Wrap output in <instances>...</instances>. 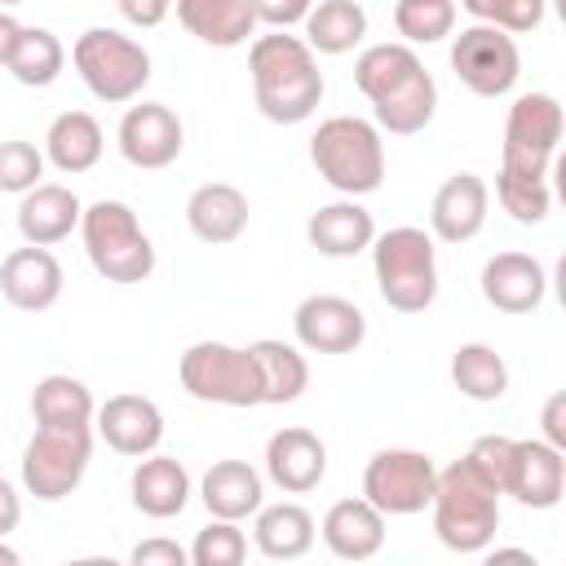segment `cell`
Listing matches in <instances>:
<instances>
[{
    "label": "cell",
    "mask_w": 566,
    "mask_h": 566,
    "mask_svg": "<svg viewBox=\"0 0 566 566\" xmlns=\"http://www.w3.org/2000/svg\"><path fill=\"white\" fill-rule=\"evenodd\" d=\"M562 142V102L553 93H522L509 106L504 119V150H500V172L526 177V181H548L553 159Z\"/></svg>",
    "instance_id": "cell-9"
},
{
    "label": "cell",
    "mask_w": 566,
    "mask_h": 566,
    "mask_svg": "<svg viewBox=\"0 0 566 566\" xmlns=\"http://www.w3.org/2000/svg\"><path fill=\"white\" fill-rule=\"evenodd\" d=\"M102 150H106V137L88 111H62L44 133V159L71 177L88 172L102 159Z\"/></svg>",
    "instance_id": "cell-29"
},
{
    "label": "cell",
    "mask_w": 566,
    "mask_h": 566,
    "mask_svg": "<svg viewBox=\"0 0 566 566\" xmlns=\"http://www.w3.org/2000/svg\"><path fill=\"white\" fill-rule=\"evenodd\" d=\"M478 22L486 27H500L509 35H522V31H535L544 22V9L548 0H460Z\"/></svg>",
    "instance_id": "cell-38"
},
{
    "label": "cell",
    "mask_w": 566,
    "mask_h": 566,
    "mask_svg": "<svg viewBox=\"0 0 566 566\" xmlns=\"http://www.w3.org/2000/svg\"><path fill=\"white\" fill-rule=\"evenodd\" d=\"M186 553H190L195 566H239V562L248 557V535H243L239 522L212 517V522L195 535V544H190Z\"/></svg>",
    "instance_id": "cell-37"
},
{
    "label": "cell",
    "mask_w": 566,
    "mask_h": 566,
    "mask_svg": "<svg viewBox=\"0 0 566 566\" xmlns=\"http://www.w3.org/2000/svg\"><path fill=\"white\" fill-rule=\"evenodd\" d=\"M186 146V133H181V119L172 106L164 102H142V106H128L124 119H119V155L133 164V168H168Z\"/></svg>",
    "instance_id": "cell-14"
},
{
    "label": "cell",
    "mask_w": 566,
    "mask_h": 566,
    "mask_svg": "<svg viewBox=\"0 0 566 566\" xmlns=\"http://www.w3.org/2000/svg\"><path fill=\"white\" fill-rule=\"evenodd\" d=\"M177 18L212 49H239L248 35H256V13L248 0H177Z\"/></svg>",
    "instance_id": "cell-27"
},
{
    "label": "cell",
    "mask_w": 566,
    "mask_h": 566,
    "mask_svg": "<svg viewBox=\"0 0 566 566\" xmlns=\"http://www.w3.org/2000/svg\"><path fill=\"white\" fill-rule=\"evenodd\" d=\"M429 509L433 531L451 553H482L500 531V491L469 455L438 469Z\"/></svg>",
    "instance_id": "cell-3"
},
{
    "label": "cell",
    "mask_w": 566,
    "mask_h": 566,
    "mask_svg": "<svg viewBox=\"0 0 566 566\" xmlns=\"http://www.w3.org/2000/svg\"><path fill=\"white\" fill-rule=\"evenodd\" d=\"M548 270L531 252H495L482 265V296L500 314H531L544 305Z\"/></svg>",
    "instance_id": "cell-20"
},
{
    "label": "cell",
    "mask_w": 566,
    "mask_h": 566,
    "mask_svg": "<svg viewBox=\"0 0 566 566\" xmlns=\"http://www.w3.org/2000/svg\"><path fill=\"white\" fill-rule=\"evenodd\" d=\"M71 62L84 80V88L106 102V106H119V102H133L146 84H150V53L124 35V31H111V27H88L75 49H71Z\"/></svg>",
    "instance_id": "cell-7"
},
{
    "label": "cell",
    "mask_w": 566,
    "mask_h": 566,
    "mask_svg": "<svg viewBox=\"0 0 566 566\" xmlns=\"http://www.w3.org/2000/svg\"><path fill=\"white\" fill-rule=\"evenodd\" d=\"M451 71L455 80L478 93V97H504L513 93L517 75H522V53L517 40L500 27L473 22L451 40Z\"/></svg>",
    "instance_id": "cell-12"
},
{
    "label": "cell",
    "mask_w": 566,
    "mask_h": 566,
    "mask_svg": "<svg viewBox=\"0 0 566 566\" xmlns=\"http://www.w3.org/2000/svg\"><path fill=\"white\" fill-rule=\"evenodd\" d=\"M18 522H22V495L13 491L9 478H0V535L18 531Z\"/></svg>",
    "instance_id": "cell-45"
},
{
    "label": "cell",
    "mask_w": 566,
    "mask_h": 566,
    "mask_svg": "<svg viewBox=\"0 0 566 566\" xmlns=\"http://www.w3.org/2000/svg\"><path fill=\"white\" fill-rule=\"evenodd\" d=\"M248 75H252L256 111L270 124H301L323 102V71L301 35L287 31L256 35L248 49Z\"/></svg>",
    "instance_id": "cell-2"
},
{
    "label": "cell",
    "mask_w": 566,
    "mask_h": 566,
    "mask_svg": "<svg viewBox=\"0 0 566 566\" xmlns=\"http://www.w3.org/2000/svg\"><path fill=\"white\" fill-rule=\"evenodd\" d=\"M181 389L199 402H217V407H261V380H256V363L252 349L226 345V340H195L181 354Z\"/></svg>",
    "instance_id": "cell-10"
},
{
    "label": "cell",
    "mask_w": 566,
    "mask_h": 566,
    "mask_svg": "<svg viewBox=\"0 0 566 566\" xmlns=\"http://www.w3.org/2000/svg\"><path fill=\"white\" fill-rule=\"evenodd\" d=\"M44 177V155L31 142H0V195H27Z\"/></svg>",
    "instance_id": "cell-39"
},
{
    "label": "cell",
    "mask_w": 566,
    "mask_h": 566,
    "mask_svg": "<svg viewBox=\"0 0 566 566\" xmlns=\"http://www.w3.org/2000/svg\"><path fill=\"white\" fill-rule=\"evenodd\" d=\"M248 4H252L256 22H265L270 31H287V27L305 22V13H310L314 0H248Z\"/></svg>",
    "instance_id": "cell-41"
},
{
    "label": "cell",
    "mask_w": 566,
    "mask_h": 566,
    "mask_svg": "<svg viewBox=\"0 0 566 566\" xmlns=\"http://www.w3.org/2000/svg\"><path fill=\"white\" fill-rule=\"evenodd\" d=\"M464 455H469V460L495 482V491L504 495V478H509V460H513V438H504V433H482Z\"/></svg>",
    "instance_id": "cell-40"
},
{
    "label": "cell",
    "mask_w": 566,
    "mask_h": 566,
    "mask_svg": "<svg viewBox=\"0 0 566 566\" xmlns=\"http://www.w3.org/2000/svg\"><path fill=\"white\" fill-rule=\"evenodd\" d=\"M0 566H18V548H9L4 535H0Z\"/></svg>",
    "instance_id": "cell-48"
},
{
    "label": "cell",
    "mask_w": 566,
    "mask_h": 566,
    "mask_svg": "<svg viewBox=\"0 0 566 566\" xmlns=\"http://www.w3.org/2000/svg\"><path fill=\"white\" fill-rule=\"evenodd\" d=\"M252 349V363H256V380H261V402L270 407H283V402H296L310 385V363L296 345L287 340H274V336H261L248 345Z\"/></svg>",
    "instance_id": "cell-30"
},
{
    "label": "cell",
    "mask_w": 566,
    "mask_h": 566,
    "mask_svg": "<svg viewBox=\"0 0 566 566\" xmlns=\"http://www.w3.org/2000/svg\"><path fill=\"white\" fill-rule=\"evenodd\" d=\"M354 84L371 102L376 124L394 137L429 128L438 111V84L411 44H367L354 62Z\"/></svg>",
    "instance_id": "cell-1"
},
{
    "label": "cell",
    "mask_w": 566,
    "mask_h": 566,
    "mask_svg": "<svg viewBox=\"0 0 566 566\" xmlns=\"http://www.w3.org/2000/svg\"><path fill=\"white\" fill-rule=\"evenodd\" d=\"M301 27H305L301 40L314 53L340 57V53H349V49L363 44V35H367V9L358 0H318V4H310V13H305Z\"/></svg>",
    "instance_id": "cell-31"
},
{
    "label": "cell",
    "mask_w": 566,
    "mask_h": 566,
    "mask_svg": "<svg viewBox=\"0 0 566 566\" xmlns=\"http://www.w3.org/2000/svg\"><path fill=\"white\" fill-rule=\"evenodd\" d=\"M265 473L287 495H310L327 473V447L314 429L287 424L265 442Z\"/></svg>",
    "instance_id": "cell-18"
},
{
    "label": "cell",
    "mask_w": 566,
    "mask_h": 566,
    "mask_svg": "<svg viewBox=\"0 0 566 566\" xmlns=\"http://www.w3.org/2000/svg\"><path fill=\"white\" fill-rule=\"evenodd\" d=\"M394 27L407 44H438L455 31V0H394Z\"/></svg>",
    "instance_id": "cell-35"
},
{
    "label": "cell",
    "mask_w": 566,
    "mask_h": 566,
    "mask_svg": "<svg viewBox=\"0 0 566 566\" xmlns=\"http://www.w3.org/2000/svg\"><path fill=\"white\" fill-rule=\"evenodd\" d=\"M451 380H455V389H460L464 398H473V402H495V398H504V389H509V363H504L491 345L469 340V345H460V349L451 354Z\"/></svg>",
    "instance_id": "cell-34"
},
{
    "label": "cell",
    "mask_w": 566,
    "mask_h": 566,
    "mask_svg": "<svg viewBox=\"0 0 566 566\" xmlns=\"http://www.w3.org/2000/svg\"><path fill=\"white\" fill-rule=\"evenodd\" d=\"M18 35H22V22H18L13 13H4V9H0V66L9 62V53H13Z\"/></svg>",
    "instance_id": "cell-46"
},
{
    "label": "cell",
    "mask_w": 566,
    "mask_h": 566,
    "mask_svg": "<svg viewBox=\"0 0 566 566\" xmlns=\"http://www.w3.org/2000/svg\"><path fill=\"white\" fill-rule=\"evenodd\" d=\"M261 473L248 464V460H217L203 482H199V500L212 517H230V522H243L261 509Z\"/></svg>",
    "instance_id": "cell-28"
},
{
    "label": "cell",
    "mask_w": 566,
    "mask_h": 566,
    "mask_svg": "<svg viewBox=\"0 0 566 566\" xmlns=\"http://www.w3.org/2000/svg\"><path fill=\"white\" fill-rule=\"evenodd\" d=\"M252 517H256L252 522V544H256L261 557H270V562H296V557H305L314 548L318 526H314L310 509L283 500V504H261Z\"/></svg>",
    "instance_id": "cell-26"
},
{
    "label": "cell",
    "mask_w": 566,
    "mask_h": 566,
    "mask_svg": "<svg viewBox=\"0 0 566 566\" xmlns=\"http://www.w3.org/2000/svg\"><path fill=\"white\" fill-rule=\"evenodd\" d=\"M115 9L124 13V22H128V27L150 31V27H159V22L168 18L172 0H115Z\"/></svg>",
    "instance_id": "cell-43"
},
{
    "label": "cell",
    "mask_w": 566,
    "mask_h": 566,
    "mask_svg": "<svg viewBox=\"0 0 566 566\" xmlns=\"http://www.w3.org/2000/svg\"><path fill=\"white\" fill-rule=\"evenodd\" d=\"M62 66H66V49L49 27H22V35L4 62V71L27 88H49L62 75Z\"/></svg>",
    "instance_id": "cell-33"
},
{
    "label": "cell",
    "mask_w": 566,
    "mask_h": 566,
    "mask_svg": "<svg viewBox=\"0 0 566 566\" xmlns=\"http://www.w3.org/2000/svg\"><path fill=\"white\" fill-rule=\"evenodd\" d=\"M305 239H310L314 252L340 261V256H358L363 248H371L376 221H371V212L358 199H336V203H323L305 221Z\"/></svg>",
    "instance_id": "cell-24"
},
{
    "label": "cell",
    "mask_w": 566,
    "mask_h": 566,
    "mask_svg": "<svg viewBox=\"0 0 566 566\" xmlns=\"http://www.w3.org/2000/svg\"><path fill=\"white\" fill-rule=\"evenodd\" d=\"M371 270L385 305L398 314H424L438 296V248L433 234L420 226H394L376 234Z\"/></svg>",
    "instance_id": "cell-5"
},
{
    "label": "cell",
    "mask_w": 566,
    "mask_h": 566,
    "mask_svg": "<svg viewBox=\"0 0 566 566\" xmlns=\"http://www.w3.org/2000/svg\"><path fill=\"white\" fill-rule=\"evenodd\" d=\"M9 4H22V0H0V9H9Z\"/></svg>",
    "instance_id": "cell-49"
},
{
    "label": "cell",
    "mask_w": 566,
    "mask_h": 566,
    "mask_svg": "<svg viewBox=\"0 0 566 566\" xmlns=\"http://www.w3.org/2000/svg\"><path fill=\"white\" fill-rule=\"evenodd\" d=\"M62 265L49 248H13L4 261H0V296L13 305V310H27V314H40L49 305H57L62 296Z\"/></svg>",
    "instance_id": "cell-17"
},
{
    "label": "cell",
    "mask_w": 566,
    "mask_h": 566,
    "mask_svg": "<svg viewBox=\"0 0 566 566\" xmlns=\"http://www.w3.org/2000/svg\"><path fill=\"white\" fill-rule=\"evenodd\" d=\"M128 491H133L137 513L164 522V517H177V513L190 504V473H186L181 460L150 451V455H142V464L133 469Z\"/></svg>",
    "instance_id": "cell-25"
},
{
    "label": "cell",
    "mask_w": 566,
    "mask_h": 566,
    "mask_svg": "<svg viewBox=\"0 0 566 566\" xmlns=\"http://www.w3.org/2000/svg\"><path fill=\"white\" fill-rule=\"evenodd\" d=\"M482 553H486V562H531L526 548H491V544H486Z\"/></svg>",
    "instance_id": "cell-47"
},
{
    "label": "cell",
    "mask_w": 566,
    "mask_h": 566,
    "mask_svg": "<svg viewBox=\"0 0 566 566\" xmlns=\"http://www.w3.org/2000/svg\"><path fill=\"white\" fill-rule=\"evenodd\" d=\"M539 424H544V442H553L557 451H566V394H548Z\"/></svg>",
    "instance_id": "cell-44"
},
{
    "label": "cell",
    "mask_w": 566,
    "mask_h": 566,
    "mask_svg": "<svg viewBox=\"0 0 566 566\" xmlns=\"http://www.w3.org/2000/svg\"><path fill=\"white\" fill-rule=\"evenodd\" d=\"M433 482H438L433 455L411 447H385L363 469V500H371L385 517H411L429 509Z\"/></svg>",
    "instance_id": "cell-11"
},
{
    "label": "cell",
    "mask_w": 566,
    "mask_h": 566,
    "mask_svg": "<svg viewBox=\"0 0 566 566\" xmlns=\"http://www.w3.org/2000/svg\"><path fill=\"white\" fill-rule=\"evenodd\" d=\"M486 208H491L486 181L478 172H451L429 203V230L442 243H469L486 226Z\"/></svg>",
    "instance_id": "cell-19"
},
{
    "label": "cell",
    "mask_w": 566,
    "mask_h": 566,
    "mask_svg": "<svg viewBox=\"0 0 566 566\" xmlns=\"http://www.w3.org/2000/svg\"><path fill=\"white\" fill-rule=\"evenodd\" d=\"M186 226L199 243H234L248 230V195L230 181H203L186 199Z\"/></svg>",
    "instance_id": "cell-22"
},
{
    "label": "cell",
    "mask_w": 566,
    "mask_h": 566,
    "mask_svg": "<svg viewBox=\"0 0 566 566\" xmlns=\"http://www.w3.org/2000/svg\"><path fill=\"white\" fill-rule=\"evenodd\" d=\"M292 332H296V345L310 354H354L367 336V314L345 296L314 292L296 305Z\"/></svg>",
    "instance_id": "cell-13"
},
{
    "label": "cell",
    "mask_w": 566,
    "mask_h": 566,
    "mask_svg": "<svg viewBox=\"0 0 566 566\" xmlns=\"http://www.w3.org/2000/svg\"><path fill=\"white\" fill-rule=\"evenodd\" d=\"M504 495H513L526 509H557L566 495V451H557L544 438H513Z\"/></svg>",
    "instance_id": "cell-15"
},
{
    "label": "cell",
    "mask_w": 566,
    "mask_h": 566,
    "mask_svg": "<svg viewBox=\"0 0 566 566\" xmlns=\"http://www.w3.org/2000/svg\"><path fill=\"white\" fill-rule=\"evenodd\" d=\"M128 562H133V566H186L190 553H186L177 539L155 535V539H142V544L128 553Z\"/></svg>",
    "instance_id": "cell-42"
},
{
    "label": "cell",
    "mask_w": 566,
    "mask_h": 566,
    "mask_svg": "<svg viewBox=\"0 0 566 566\" xmlns=\"http://www.w3.org/2000/svg\"><path fill=\"white\" fill-rule=\"evenodd\" d=\"M323 544L340 562H367L385 548V513L371 500H336L323 513Z\"/></svg>",
    "instance_id": "cell-21"
},
{
    "label": "cell",
    "mask_w": 566,
    "mask_h": 566,
    "mask_svg": "<svg viewBox=\"0 0 566 566\" xmlns=\"http://www.w3.org/2000/svg\"><path fill=\"white\" fill-rule=\"evenodd\" d=\"M93 394L84 380L66 376V371H53L44 380H35L31 389V416L35 424H93Z\"/></svg>",
    "instance_id": "cell-32"
},
{
    "label": "cell",
    "mask_w": 566,
    "mask_h": 566,
    "mask_svg": "<svg viewBox=\"0 0 566 566\" xmlns=\"http://www.w3.org/2000/svg\"><path fill=\"white\" fill-rule=\"evenodd\" d=\"M80 199L71 186H57V181H40L22 195L18 203V234L35 248H53L62 243L75 226H80Z\"/></svg>",
    "instance_id": "cell-23"
},
{
    "label": "cell",
    "mask_w": 566,
    "mask_h": 566,
    "mask_svg": "<svg viewBox=\"0 0 566 566\" xmlns=\"http://www.w3.org/2000/svg\"><path fill=\"white\" fill-rule=\"evenodd\" d=\"M93 429L119 455H150L164 442V411L142 394H115L93 411Z\"/></svg>",
    "instance_id": "cell-16"
},
{
    "label": "cell",
    "mask_w": 566,
    "mask_h": 566,
    "mask_svg": "<svg viewBox=\"0 0 566 566\" xmlns=\"http://www.w3.org/2000/svg\"><path fill=\"white\" fill-rule=\"evenodd\" d=\"M495 199L517 226H539L553 208L548 181H526V177H513V172H495Z\"/></svg>",
    "instance_id": "cell-36"
},
{
    "label": "cell",
    "mask_w": 566,
    "mask_h": 566,
    "mask_svg": "<svg viewBox=\"0 0 566 566\" xmlns=\"http://www.w3.org/2000/svg\"><path fill=\"white\" fill-rule=\"evenodd\" d=\"M80 239L106 283H142L155 270V243L124 199H97L80 212Z\"/></svg>",
    "instance_id": "cell-6"
},
{
    "label": "cell",
    "mask_w": 566,
    "mask_h": 566,
    "mask_svg": "<svg viewBox=\"0 0 566 566\" xmlns=\"http://www.w3.org/2000/svg\"><path fill=\"white\" fill-rule=\"evenodd\" d=\"M310 164L345 199H363L385 181V142L371 119L332 115L310 137Z\"/></svg>",
    "instance_id": "cell-4"
},
{
    "label": "cell",
    "mask_w": 566,
    "mask_h": 566,
    "mask_svg": "<svg viewBox=\"0 0 566 566\" xmlns=\"http://www.w3.org/2000/svg\"><path fill=\"white\" fill-rule=\"evenodd\" d=\"M93 460V424H35L31 442L22 447V486L53 504L66 500Z\"/></svg>",
    "instance_id": "cell-8"
}]
</instances>
